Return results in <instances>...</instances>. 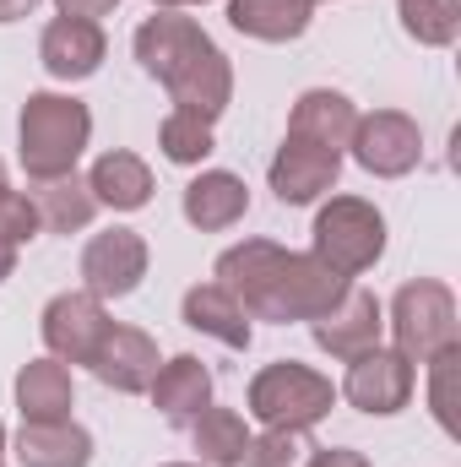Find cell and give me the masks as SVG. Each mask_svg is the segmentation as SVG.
<instances>
[{"label": "cell", "instance_id": "1", "mask_svg": "<svg viewBox=\"0 0 461 467\" xmlns=\"http://www.w3.org/2000/svg\"><path fill=\"white\" fill-rule=\"evenodd\" d=\"M212 283H223L239 310L250 321H271V327H288V321H315L326 316L337 299H343L347 277H337L332 266H321L310 250H288L277 239H239L218 255L212 266Z\"/></svg>", "mask_w": 461, "mask_h": 467}, {"label": "cell", "instance_id": "2", "mask_svg": "<svg viewBox=\"0 0 461 467\" xmlns=\"http://www.w3.org/2000/svg\"><path fill=\"white\" fill-rule=\"evenodd\" d=\"M93 141V109L71 93H27L16 115V163L27 180H60L77 174L82 152Z\"/></svg>", "mask_w": 461, "mask_h": 467}, {"label": "cell", "instance_id": "3", "mask_svg": "<svg viewBox=\"0 0 461 467\" xmlns=\"http://www.w3.org/2000/svg\"><path fill=\"white\" fill-rule=\"evenodd\" d=\"M332 408H337L332 375H321L315 364H299V358L261 364L244 391V413L261 430H315Z\"/></svg>", "mask_w": 461, "mask_h": 467}, {"label": "cell", "instance_id": "4", "mask_svg": "<svg viewBox=\"0 0 461 467\" xmlns=\"http://www.w3.org/2000/svg\"><path fill=\"white\" fill-rule=\"evenodd\" d=\"M310 255L337 277H364L385 261V213L364 196H326L310 229Z\"/></svg>", "mask_w": 461, "mask_h": 467}, {"label": "cell", "instance_id": "5", "mask_svg": "<svg viewBox=\"0 0 461 467\" xmlns=\"http://www.w3.org/2000/svg\"><path fill=\"white\" fill-rule=\"evenodd\" d=\"M385 332H391V348L402 353L407 364H429L435 353L456 348L461 343V310L451 283L440 277H413L396 288L391 310H385Z\"/></svg>", "mask_w": 461, "mask_h": 467}, {"label": "cell", "instance_id": "6", "mask_svg": "<svg viewBox=\"0 0 461 467\" xmlns=\"http://www.w3.org/2000/svg\"><path fill=\"white\" fill-rule=\"evenodd\" d=\"M347 152L374 180H407L424 163V130H418V119L407 109H369L353 125Z\"/></svg>", "mask_w": 461, "mask_h": 467}, {"label": "cell", "instance_id": "7", "mask_svg": "<svg viewBox=\"0 0 461 467\" xmlns=\"http://www.w3.org/2000/svg\"><path fill=\"white\" fill-rule=\"evenodd\" d=\"M115 321H109V305L98 299V294H87V288H66V294H55L49 305H44V316H38V337H44V353L49 358H60V364H93V353L104 343V332H109Z\"/></svg>", "mask_w": 461, "mask_h": 467}, {"label": "cell", "instance_id": "8", "mask_svg": "<svg viewBox=\"0 0 461 467\" xmlns=\"http://www.w3.org/2000/svg\"><path fill=\"white\" fill-rule=\"evenodd\" d=\"M418 391V364H407L396 348H369L358 358H347V375L337 386V397H347L358 413L369 419H396Z\"/></svg>", "mask_w": 461, "mask_h": 467}, {"label": "cell", "instance_id": "9", "mask_svg": "<svg viewBox=\"0 0 461 467\" xmlns=\"http://www.w3.org/2000/svg\"><path fill=\"white\" fill-rule=\"evenodd\" d=\"M158 88L169 93V104H174L179 115H196V119H207V125H218L233 104V60L207 38V44L190 49Z\"/></svg>", "mask_w": 461, "mask_h": 467}, {"label": "cell", "instance_id": "10", "mask_svg": "<svg viewBox=\"0 0 461 467\" xmlns=\"http://www.w3.org/2000/svg\"><path fill=\"white\" fill-rule=\"evenodd\" d=\"M147 266H152L147 239L136 229H125V223H115V229L93 234V239L82 244V266H77V272H82V288L109 305V299H125V294L141 288Z\"/></svg>", "mask_w": 461, "mask_h": 467}, {"label": "cell", "instance_id": "11", "mask_svg": "<svg viewBox=\"0 0 461 467\" xmlns=\"http://www.w3.org/2000/svg\"><path fill=\"white\" fill-rule=\"evenodd\" d=\"M337 180H343V152L315 147V141H293V136H282V147L266 163V185L282 207H315L337 191Z\"/></svg>", "mask_w": 461, "mask_h": 467}, {"label": "cell", "instance_id": "12", "mask_svg": "<svg viewBox=\"0 0 461 467\" xmlns=\"http://www.w3.org/2000/svg\"><path fill=\"white\" fill-rule=\"evenodd\" d=\"M310 337H315V348L326 353V358H358V353L380 348V337H385V305L369 294V288H358V283H347L343 299L326 310V316H315L310 321Z\"/></svg>", "mask_w": 461, "mask_h": 467}, {"label": "cell", "instance_id": "13", "mask_svg": "<svg viewBox=\"0 0 461 467\" xmlns=\"http://www.w3.org/2000/svg\"><path fill=\"white\" fill-rule=\"evenodd\" d=\"M104 55H109V38H104V22H82V16H55L44 33H38V66L55 77V82H87L104 71Z\"/></svg>", "mask_w": 461, "mask_h": 467}, {"label": "cell", "instance_id": "14", "mask_svg": "<svg viewBox=\"0 0 461 467\" xmlns=\"http://www.w3.org/2000/svg\"><path fill=\"white\" fill-rule=\"evenodd\" d=\"M158 364H163V353H158V337L152 332H141V327H125L115 321L109 332H104V343L93 353V375L119 391V397H147V386H152V375H158Z\"/></svg>", "mask_w": 461, "mask_h": 467}, {"label": "cell", "instance_id": "15", "mask_svg": "<svg viewBox=\"0 0 461 467\" xmlns=\"http://www.w3.org/2000/svg\"><path fill=\"white\" fill-rule=\"evenodd\" d=\"M11 397H16V413L22 424H55V419H71L77 408V380H71V364L38 353L16 369L11 380Z\"/></svg>", "mask_w": 461, "mask_h": 467}, {"label": "cell", "instance_id": "16", "mask_svg": "<svg viewBox=\"0 0 461 467\" xmlns=\"http://www.w3.org/2000/svg\"><path fill=\"white\" fill-rule=\"evenodd\" d=\"M179 213H185L190 229L223 234V229H233V223H244V213H250V185H244L233 169H201V174L185 185Z\"/></svg>", "mask_w": 461, "mask_h": 467}, {"label": "cell", "instance_id": "17", "mask_svg": "<svg viewBox=\"0 0 461 467\" xmlns=\"http://www.w3.org/2000/svg\"><path fill=\"white\" fill-rule=\"evenodd\" d=\"M353 125H358V104H353L347 93H337V88H304V93L293 99L288 136H293V141L332 147V152H347Z\"/></svg>", "mask_w": 461, "mask_h": 467}, {"label": "cell", "instance_id": "18", "mask_svg": "<svg viewBox=\"0 0 461 467\" xmlns=\"http://www.w3.org/2000/svg\"><path fill=\"white\" fill-rule=\"evenodd\" d=\"M147 397H152V408H158L169 424H179V430H185V424L212 402V369H207L196 353H174V358H163V364H158V375H152Z\"/></svg>", "mask_w": 461, "mask_h": 467}, {"label": "cell", "instance_id": "19", "mask_svg": "<svg viewBox=\"0 0 461 467\" xmlns=\"http://www.w3.org/2000/svg\"><path fill=\"white\" fill-rule=\"evenodd\" d=\"M87 191H93V202L109 207V213H141V207L152 202L158 185H152V169H147L141 152H130V147H109V152L93 158V169H87Z\"/></svg>", "mask_w": 461, "mask_h": 467}, {"label": "cell", "instance_id": "20", "mask_svg": "<svg viewBox=\"0 0 461 467\" xmlns=\"http://www.w3.org/2000/svg\"><path fill=\"white\" fill-rule=\"evenodd\" d=\"M5 451L16 457V467H93V435L77 419L22 424Z\"/></svg>", "mask_w": 461, "mask_h": 467}, {"label": "cell", "instance_id": "21", "mask_svg": "<svg viewBox=\"0 0 461 467\" xmlns=\"http://www.w3.org/2000/svg\"><path fill=\"white\" fill-rule=\"evenodd\" d=\"M179 316H185L190 332H201V337H212V343H223V348H250V337H255V321L239 310V299H233L223 283H196V288H185Z\"/></svg>", "mask_w": 461, "mask_h": 467}, {"label": "cell", "instance_id": "22", "mask_svg": "<svg viewBox=\"0 0 461 467\" xmlns=\"http://www.w3.org/2000/svg\"><path fill=\"white\" fill-rule=\"evenodd\" d=\"M315 22L310 0H229V27L255 44H293Z\"/></svg>", "mask_w": 461, "mask_h": 467}, {"label": "cell", "instance_id": "23", "mask_svg": "<svg viewBox=\"0 0 461 467\" xmlns=\"http://www.w3.org/2000/svg\"><path fill=\"white\" fill-rule=\"evenodd\" d=\"M185 430H190V446H196L201 467H244L250 441H255V430L244 424V413L239 408H218V402H207Z\"/></svg>", "mask_w": 461, "mask_h": 467}, {"label": "cell", "instance_id": "24", "mask_svg": "<svg viewBox=\"0 0 461 467\" xmlns=\"http://www.w3.org/2000/svg\"><path fill=\"white\" fill-rule=\"evenodd\" d=\"M33 207H38V229H49V234H82L98 218V202L87 191V174L33 180Z\"/></svg>", "mask_w": 461, "mask_h": 467}, {"label": "cell", "instance_id": "25", "mask_svg": "<svg viewBox=\"0 0 461 467\" xmlns=\"http://www.w3.org/2000/svg\"><path fill=\"white\" fill-rule=\"evenodd\" d=\"M402 33L424 49H451L461 38V0H396Z\"/></svg>", "mask_w": 461, "mask_h": 467}, {"label": "cell", "instance_id": "26", "mask_svg": "<svg viewBox=\"0 0 461 467\" xmlns=\"http://www.w3.org/2000/svg\"><path fill=\"white\" fill-rule=\"evenodd\" d=\"M158 147H163V158L179 163V169H207V158L218 152V136H212L207 119L169 109V119L158 125Z\"/></svg>", "mask_w": 461, "mask_h": 467}, {"label": "cell", "instance_id": "27", "mask_svg": "<svg viewBox=\"0 0 461 467\" xmlns=\"http://www.w3.org/2000/svg\"><path fill=\"white\" fill-rule=\"evenodd\" d=\"M310 457H315L310 430H261L250 441L244 467H310Z\"/></svg>", "mask_w": 461, "mask_h": 467}, {"label": "cell", "instance_id": "28", "mask_svg": "<svg viewBox=\"0 0 461 467\" xmlns=\"http://www.w3.org/2000/svg\"><path fill=\"white\" fill-rule=\"evenodd\" d=\"M456 364H461V343L446 353H435L424 369H429V413L446 435H456V408H451V386H456Z\"/></svg>", "mask_w": 461, "mask_h": 467}, {"label": "cell", "instance_id": "29", "mask_svg": "<svg viewBox=\"0 0 461 467\" xmlns=\"http://www.w3.org/2000/svg\"><path fill=\"white\" fill-rule=\"evenodd\" d=\"M38 207H33V196H22V191H11V185H0V239L5 244H27V239H38Z\"/></svg>", "mask_w": 461, "mask_h": 467}, {"label": "cell", "instance_id": "30", "mask_svg": "<svg viewBox=\"0 0 461 467\" xmlns=\"http://www.w3.org/2000/svg\"><path fill=\"white\" fill-rule=\"evenodd\" d=\"M115 5H119V0H55V11H60V16H82V22H104Z\"/></svg>", "mask_w": 461, "mask_h": 467}, {"label": "cell", "instance_id": "31", "mask_svg": "<svg viewBox=\"0 0 461 467\" xmlns=\"http://www.w3.org/2000/svg\"><path fill=\"white\" fill-rule=\"evenodd\" d=\"M310 467H369V457L353 451V446H315Z\"/></svg>", "mask_w": 461, "mask_h": 467}, {"label": "cell", "instance_id": "32", "mask_svg": "<svg viewBox=\"0 0 461 467\" xmlns=\"http://www.w3.org/2000/svg\"><path fill=\"white\" fill-rule=\"evenodd\" d=\"M33 11H38V0H0V27H11V22H22Z\"/></svg>", "mask_w": 461, "mask_h": 467}, {"label": "cell", "instance_id": "33", "mask_svg": "<svg viewBox=\"0 0 461 467\" xmlns=\"http://www.w3.org/2000/svg\"><path fill=\"white\" fill-rule=\"evenodd\" d=\"M5 277H16V244L0 239V283H5Z\"/></svg>", "mask_w": 461, "mask_h": 467}, {"label": "cell", "instance_id": "34", "mask_svg": "<svg viewBox=\"0 0 461 467\" xmlns=\"http://www.w3.org/2000/svg\"><path fill=\"white\" fill-rule=\"evenodd\" d=\"M158 11H190V5H207V0H152Z\"/></svg>", "mask_w": 461, "mask_h": 467}, {"label": "cell", "instance_id": "35", "mask_svg": "<svg viewBox=\"0 0 461 467\" xmlns=\"http://www.w3.org/2000/svg\"><path fill=\"white\" fill-rule=\"evenodd\" d=\"M5 446H11V435H5V424H0V457H5Z\"/></svg>", "mask_w": 461, "mask_h": 467}, {"label": "cell", "instance_id": "36", "mask_svg": "<svg viewBox=\"0 0 461 467\" xmlns=\"http://www.w3.org/2000/svg\"><path fill=\"white\" fill-rule=\"evenodd\" d=\"M0 185H11V180H5V158H0Z\"/></svg>", "mask_w": 461, "mask_h": 467}, {"label": "cell", "instance_id": "37", "mask_svg": "<svg viewBox=\"0 0 461 467\" xmlns=\"http://www.w3.org/2000/svg\"><path fill=\"white\" fill-rule=\"evenodd\" d=\"M163 467H201V462H163Z\"/></svg>", "mask_w": 461, "mask_h": 467}, {"label": "cell", "instance_id": "38", "mask_svg": "<svg viewBox=\"0 0 461 467\" xmlns=\"http://www.w3.org/2000/svg\"><path fill=\"white\" fill-rule=\"evenodd\" d=\"M310 5H326V0H310Z\"/></svg>", "mask_w": 461, "mask_h": 467}, {"label": "cell", "instance_id": "39", "mask_svg": "<svg viewBox=\"0 0 461 467\" xmlns=\"http://www.w3.org/2000/svg\"><path fill=\"white\" fill-rule=\"evenodd\" d=\"M0 467H5V457H0Z\"/></svg>", "mask_w": 461, "mask_h": 467}]
</instances>
